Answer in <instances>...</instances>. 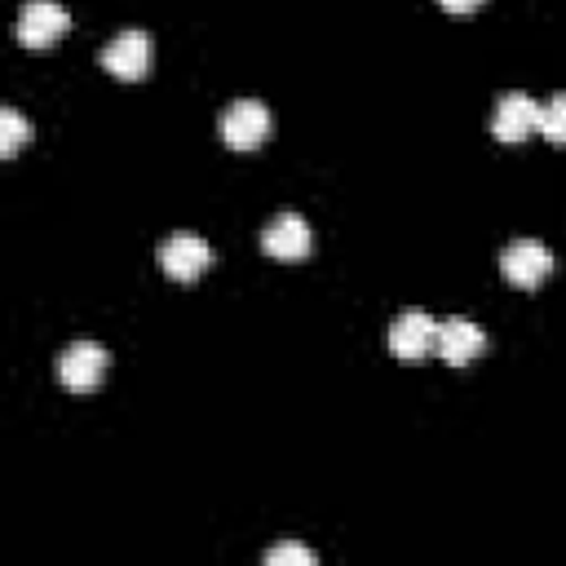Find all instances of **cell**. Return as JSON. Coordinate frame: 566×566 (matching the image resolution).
<instances>
[{
	"instance_id": "3",
	"label": "cell",
	"mask_w": 566,
	"mask_h": 566,
	"mask_svg": "<svg viewBox=\"0 0 566 566\" xmlns=\"http://www.w3.org/2000/svg\"><path fill=\"white\" fill-rule=\"evenodd\" d=\"M106 363H111V354L97 340H71L57 354V380L66 389H93L106 376Z\"/></svg>"
},
{
	"instance_id": "14",
	"label": "cell",
	"mask_w": 566,
	"mask_h": 566,
	"mask_svg": "<svg viewBox=\"0 0 566 566\" xmlns=\"http://www.w3.org/2000/svg\"><path fill=\"white\" fill-rule=\"evenodd\" d=\"M442 9H451V13H469V9H478L482 0H438Z\"/></svg>"
},
{
	"instance_id": "7",
	"label": "cell",
	"mask_w": 566,
	"mask_h": 566,
	"mask_svg": "<svg viewBox=\"0 0 566 566\" xmlns=\"http://www.w3.org/2000/svg\"><path fill=\"white\" fill-rule=\"evenodd\" d=\"M102 66L115 80H142L150 66V35L146 31H119L111 35V44L102 49Z\"/></svg>"
},
{
	"instance_id": "4",
	"label": "cell",
	"mask_w": 566,
	"mask_h": 566,
	"mask_svg": "<svg viewBox=\"0 0 566 566\" xmlns=\"http://www.w3.org/2000/svg\"><path fill=\"white\" fill-rule=\"evenodd\" d=\"M208 261H212V248L195 234V230H177V234H168L164 243H159V265L172 274V279H199L203 270H208Z\"/></svg>"
},
{
	"instance_id": "8",
	"label": "cell",
	"mask_w": 566,
	"mask_h": 566,
	"mask_svg": "<svg viewBox=\"0 0 566 566\" xmlns=\"http://www.w3.org/2000/svg\"><path fill=\"white\" fill-rule=\"evenodd\" d=\"M535 119H539V102L531 93H504L495 97V111H491V133L500 142H522L526 133H535Z\"/></svg>"
},
{
	"instance_id": "9",
	"label": "cell",
	"mask_w": 566,
	"mask_h": 566,
	"mask_svg": "<svg viewBox=\"0 0 566 566\" xmlns=\"http://www.w3.org/2000/svg\"><path fill=\"white\" fill-rule=\"evenodd\" d=\"M261 248H265L270 256H279V261H301V256L310 252V226H305V217L279 212V217L261 230Z\"/></svg>"
},
{
	"instance_id": "13",
	"label": "cell",
	"mask_w": 566,
	"mask_h": 566,
	"mask_svg": "<svg viewBox=\"0 0 566 566\" xmlns=\"http://www.w3.org/2000/svg\"><path fill=\"white\" fill-rule=\"evenodd\" d=\"M265 562H270V566H314V553H310L305 544H274V548L265 553Z\"/></svg>"
},
{
	"instance_id": "5",
	"label": "cell",
	"mask_w": 566,
	"mask_h": 566,
	"mask_svg": "<svg viewBox=\"0 0 566 566\" xmlns=\"http://www.w3.org/2000/svg\"><path fill=\"white\" fill-rule=\"evenodd\" d=\"M500 270H504L509 283L535 287V283L553 270V252H548L539 239H513V243L500 252Z\"/></svg>"
},
{
	"instance_id": "2",
	"label": "cell",
	"mask_w": 566,
	"mask_h": 566,
	"mask_svg": "<svg viewBox=\"0 0 566 566\" xmlns=\"http://www.w3.org/2000/svg\"><path fill=\"white\" fill-rule=\"evenodd\" d=\"M265 133H270V111H265V102L239 97V102L226 106V115H221V137H226V146L252 150V146L265 142Z\"/></svg>"
},
{
	"instance_id": "11",
	"label": "cell",
	"mask_w": 566,
	"mask_h": 566,
	"mask_svg": "<svg viewBox=\"0 0 566 566\" xmlns=\"http://www.w3.org/2000/svg\"><path fill=\"white\" fill-rule=\"evenodd\" d=\"M535 133H544L548 142L566 146V93H553L548 102H539V119H535Z\"/></svg>"
},
{
	"instance_id": "10",
	"label": "cell",
	"mask_w": 566,
	"mask_h": 566,
	"mask_svg": "<svg viewBox=\"0 0 566 566\" xmlns=\"http://www.w3.org/2000/svg\"><path fill=\"white\" fill-rule=\"evenodd\" d=\"M482 345H486V336L473 318H438V349L433 354H442L447 363H473L482 354Z\"/></svg>"
},
{
	"instance_id": "6",
	"label": "cell",
	"mask_w": 566,
	"mask_h": 566,
	"mask_svg": "<svg viewBox=\"0 0 566 566\" xmlns=\"http://www.w3.org/2000/svg\"><path fill=\"white\" fill-rule=\"evenodd\" d=\"M66 22L71 18H66V9L57 0H27L18 9V40L27 49H44V44H53L66 31Z\"/></svg>"
},
{
	"instance_id": "12",
	"label": "cell",
	"mask_w": 566,
	"mask_h": 566,
	"mask_svg": "<svg viewBox=\"0 0 566 566\" xmlns=\"http://www.w3.org/2000/svg\"><path fill=\"white\" fill-rule=\"evenodd\" d=\"M27 137H31L27 115L18 106H0V155H18Z\"/></svg>"
},
{
	"instance_id": "1",
	"label": "cell",
	"mask_w": 566,
	"mask_h": 566,
	"mask_svg": "<svg viewBox=\"0 0 566 566\" xmlns=\"http://www.w3.org/2000/svg\"><path fill=\"white\" fill-rule=\"evenodd\" d=\"M385 345H389V354H398L402 363H416V358H424V354L438 349V318L424 314V310H402V314L389 323Z\"/></svg>"
}]
</instances>
